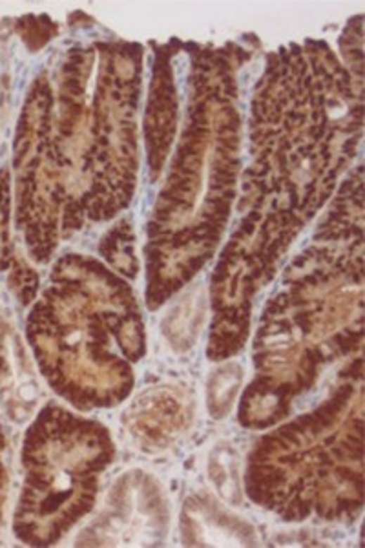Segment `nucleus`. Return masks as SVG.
<instances>
[{"mask_svg":"<svg viewBox=\"0 0 365 548\" xmlns=\"http://www.w3.org/2000/svg\"><path fill=\"white\" fill-rule=\"evenodd\" d=\"M208 473L212 479L216 490L221 497L226 501H238L239 485H238V464H236L234 454L230 448H216L208 459Z\"/></svg>","mask_w":365,"mask_h":548,"instance_id":"obj_1","label":"nucleus"},{"mask_svg":"<svg viewBox=\"0 0 365 548\" xmlns=\"http://www.w3.org/2000/svg\"><path fill=\"white\" fill-rule=\"evenodd\" d=\"M241 380V373L236 364H226L212 375L210 382V409L214 415H223L234 399L236 390Z\"/></svg>","mask_w":365,"mask_h":548,"instance_id":"obj_2","label":"nucleus"}]
</instances>
